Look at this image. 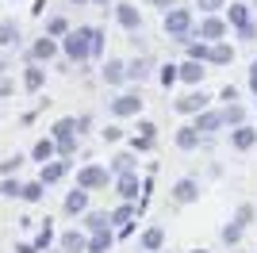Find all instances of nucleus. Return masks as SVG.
Returning <instances> with one entry per match:
<instances>
[{"label":"nucleus","instance_id":"32","mask_svg":"<svg viewBox=\"0 0 257 253\" xmlns=\"http://www.w3.org/2000/svg\"><path fill=\"white\" fill-rule=\"evenodd\" d=\"M242 234H246V226L230 219V222L223 226V242H226V245H238V242H242Z\"/></svg>","mask_w":257,"mask_h":253},{"label":"nucleus","instance_id":"3","mask_svg":"<svg viewBox=\"0 0 257 253\" xmlns=\"http://www.w3.org/2000/svg\"><path fill=\"white\" fill-rule=\"evenodd\" d=\"M58 50H62V42L54 39V35H43V39H35V42H31L27 58H31V62H43V65H50L54 58H58Z\"/></svg>","mask_w":257,"mask_h":253},{"label":"nucleus","instance_id":"47","mask_svg":"<svg viewBox=\"0 0 257 253\" xmlns=\"http://www.w3.org/2000/svg\"><path fill=\"white\" fill-rule=\"evenodd\" d=\"M219 100H226V104H234V100H238V88H234V84H226L223 92H219Z\"/></svg>","mask_w":257,"mask_h":253},{"label":"nucleus","instance_id":"8","mask_svg":"<svg viewBox=\"0 0 257 253\" xmlns=\"http://www.w3.org/2000/svg\"><path fill=\"white\" fill-rule=\"evenodd\" d=\"M65 173H69V158H50V161H43V173H39V180H43V184H58Z\"/></svg>","mask_w":257,"mask_h":253},{"label":"nucleus","instance_id":"19","mask_svg":"<svg viewBox=\"0 0 257 253\" xmlns=\"http://www.w3.org/2000/svg\"><path fill=\"white\" fill-rule=\"evenodd\" d=\"M139 245H142V253H158L161 245H165V230H161V226H146Z\"/></svg>","mask_w":257,"mask_h":253},{"label":"nucleus","instance_id":"46","mask_svg":"<svg viewBox=\"0 0 257 253\" xmlns=\"http://www.w3.org/2000/svg\"><path fill=\"white\" fill-rule=\"evenodd\" d=\"M139 135H146V138H154L158 135V126L150 123V119H139Z\"/></svg>","mask_w":257,"mask_h":253},{"label":"nucleus","instance_id":"30","mask_svg":"<svg viewBox=\"0 0 257 253\" xmlns=\"http://www.w3.org/2000/svg\"><path fill=\"white\" fill-rule=\"evenodd\" d=\"M85 226H88L92 234H96V230H107V226H111V215H104V211H88V215H85Z\"/></svg>","mask_w":257,"mask_h":253},{"label":"nucleus","instance_id":"56","mask_svg":"<svg viewBox=\"0 0 257 253\" xmlns=\"http://www.w3.org/2000/svg\"><path fill=\"white\" fill-rule=\"evenodd\" d=\"M73 4H88V0H73Z\"/></svg>","mask_w":257,"mask_h":253},{"label":"nucleus","instance_id":"24","mask_svg":"<svg viewBox=\"0 0 257 253\" xmlns=\"http://www.w3.org/2000/svg\"><path fill=\"white\" fill-rule=\"evenodd\" d=\"M200 138H204V135L196 131V123L181 126V131H177V146H181V150H196V146H200Z\"/></svg>","mask_w":257,"mask_h":253},{"label":"nucleus","instance_id":"33","mask_svg":"<svg viewBox=\"0 0 257 253\" xmlns=\"http://www.w3.org/2000/svg\"><path fill=\"white\" fill-rule=\"evenodd\" d=\"M223 123H226V126H242V123H246V111H242V104H226Z\"/></svg>","mask_w":257,"mask_h":253},{"label":"nucleus","instance_id":"15","mask_svg":"<svg viewBox=\"0 0 257 253\" xmlns=\"http://www.w3.org/2000/svg\"><path fill=\"white\" fill-rule=\"evenodd\" d=\"M100 77H104V84H123V81H127V62H119V58H107L104 69H100Z\"/></svg>","mask_w":257,"mask_h":253},{"label":"nucleus","instance_id":"51","mask_svg":"<svg viewBox=\"0 0 257 253\" xmlns=\"http://www.w3.org/2000/svg\"><path fill=\"white\" fill-rule=\"evenodd\" d=\"M31 12H35V16H43V12H46V0H35V8H31Z\"/></svg>","mask_w":257,"mask_h":253},{"label":"nucleus","instance_id":"5","mask_svg":"<svg viewBox=\"0 0 257 253\" xmlns=\"http://www.w3.org/2000/svg\"><path fill=\"white\" fill-rule=\"evenodd\" d=\"M139 111H142V100L135 92H123V96L111 100V115L115 119H131V115H139Z\"/></svg>","mask_w":257,"mask_h":253},{"label":"nucleus","instance_id":"28","mask_svg":"<svg viewBox=\"0 0 257 253\" xmlns=\"http://www.w3.org/2000/svg\"><path fill=\"white\" fill-rule=\"evenodd\" d=\"M43 196H46V184H43V180H27V184H23V196H20V200H27V203H39Z\"/></svg>","mask_w":257,"mask_h":253},{"label":"nucleus","instance_id":"42","mask_svg":"<svg viewBox=\"0 0 257 253\" xmlns=\"http://www.w3.org/2000/svg\"><path fill=\"white\" fill-rule=\"evenodd\" d=\"M234 222H242V226H249V222H253V207H249V203H242V207L234 211Z\"/></svg>","mask_w":257,"mask_h":253},{"label":"nucleus","instance_id":"7","mask_svg":"<svg viewBox=\"0 0 257 253\" xmlns=\"http://www.w3.org/2000/svg\"><path fill=\"white\" fill-rule=\"evenodd\" d=\"M115 20H119V27H123V31H131V35L142 31V16H139V8H135V4H115Z\"/></svg>","mask_w":257,"mask_h":253},{"label":"nucleus","instance_id":"38","mask_svg":"<svg viewBox=\"0 0 257 253\" xmlns=\"http://www.w3.org/2000/svg\"><path fill=\"white\" fill-rule=\"evenodd\" d=\"M184 46H188V58H196V62H207V50H211V42H184Z\"/></svg>","mask_w":257,"mask_h":253},{"label":"nucleus","instance_id":"37","mask_svg":"<svg viewBox=\"0 0 257 253\" xmlns=\"http://www.w3.org/2000/svg\"><path fill=\"white\" fill-rule=\"evenodd\" d=\"M50 135H54V138L77 135V119H69V115H65V119H58V123H54V131H50Z\"/></svg>","mask_w":257,"mask_h":253},{"label":"nucleus","instance_id":"36","mask_svg":"<svg viewBox=\"0 0 257 253\" xmlns=\"http://www.w3.org/2000/svg\"><path fill=\"white\" fill-rule=\"evenodd\" d=\"M54 142H58V158H73V154H77V135L54 138Z\"/></svg>","mask_w":257,"mask_h":253},{"label":"nucleus","instance_id":"57","mask_svg":"<svg viewBox=\"0 0 257 253\" xmlns=\"http://www.w3.org/2000/svg\"><path fill=\"white\" fill-rule=\"evenodd\" d=\"M46 253H54V249H46ZM58 253H65V249H58Z\"/></svg>","mask_w":257,"mask_h":253},{"label":"nucleus","instance_id":"14","mask_svg":"<svg viewBox=\"0 0 257 253\" xmlns=\"http://www.w3.org/2000/svg\"><path fill=\"white\" fill-rule=\"evenodd\" d=\"M88 211V188L77 184L73 192H65V215H85Z\"/></svg>","mask_w":257,"mask_h":253},{"label":"nucleus","instance_id":"16","mask_svg":"<svg viewBox=\"0 0 257 253\" xmlns=\"http://www.w3.org/2000/svg\"><path fill=\"white\" fill-rule=\"evenodd\" d=\"M50 158H58V142H54V135H46V138H39L31 146V161L43 165V161H50Z\"/></svg>","mask_w":257,"mask_h":253},{"label":"nucleus","instance_id":"50","mask_svg":"<svg viewBox=\"0 0 257 253\" xmlns=\"http://www.w3.org/2000/svg\"><path fill=\"white\" fill-rule=\"evenodd\" d=\"M16 253H39V249H35V242H31V245H27V242H20V245H16Z\"/></svg>","mask_w":257,"mask_h":253},{"label":"nucleus","instance_id":"48","mask_svg":"<svg viewBox=\"0 0 257 253\" xmlns=\"http://www.w3.org/2000/svg\"><path fill=\"white\" fill-rule=\"evenodd\" d=\"M219 8H223V0H200V12H207V16L219 12Z\"/></svg>","mask_w":257,"mask_h":253},{"label":"nucleus","instance_id":"17","mask_svg":"<svg viewBox=\"0 0 257 253\" xmlns=\"http://www.w3.org/2000/svg\"><path fill=\"white\" fill-rule=\"evenodd\" d=\"M135 219H139V207H135L131 200H123L115 211H111V222H115L119 230H123V226H135Z\"/></svg>","mask_w":257,"mask_h":253},{"label":"nucleus","instance_id":"23","mask_svg":"<svg viewBox=\"0 0 257 253\" xmlns=\"http://www.w3.org/2000/svg\"><path fill=\"white\" fill-rule=\"evenodd\" d=\"M207 62H211V65H230V62H234V50H230L226 42H211V50H207Z\"/></svg>","mask_w":257,"mask_h":253},{"label":"nucleus","instance_id":"54","mask_svg":"<svg viewBox=\"0 0 257 253\" xmlns=\"http://www.w3.org/2000/svg\"><path fill=\"white\" fill-rule=\"evenodd\" d=\"M188 253H207V249H188Z\"/></svg>","mask_w":257,"mask_h":253},{"label":"nucleus","instance_id":"25","mask_svg":"<svg viewBox=\"0 0 257 253\" xmlns=\"http://www.w3.org/2000/svg\"><path fill=\"white\" fill-rule=\"evenodd\" d=\"M226 23H230V27H242V23H249V4L234 0V4H230V12H226Z\"/></svg>","mask_w":257,"mask_h":253},{"label":"nucleus","instance_id":"49","mask_svg":"<svg viewBox=\"0 0 257 253\" xmlns=\"http://www.w3.org/2000/svg\"><path fill=\"white\" fill-rule=\"evenodd\" d=\"M12 92H16V84H12V81H8V77L0 73V96H12Z\"/></svg>","mask_w":257,"mask_h":253},{"label":"nucleus","instance_id":"2","mask_svg":"<svg viewBox=\"0 0 257 253\" xmlns=\"http://www.w3.org/2000/svg\"><path fill=\"white\" fill-rule=\"evenodd\" d=\"M188 31H192V12L188 8H169L165 12V35L188 42Z\"/></svg>","mask_w":257,"mask_h":253},{"label":"nucleus","instance_id":"35","mask_svg":"<svg viewBox=\"0 0 257 253\" xmlns=\"http://www.w3.org/2000/svg\"><path fill=\"white\" fill-rule=\"evenodd\" d=\"M65 31H69V20H65V16H50V20H46V35H54V39H62Z\"/></svg>","mask_w":257,"mask_h":253},{"label":"nucleus","instance_id":"39","mask_svg":"<svg viewBox=\"0 0 257 253\" xmlns=\"http://www.w3.org/2000/svg\"><path fill=\"white\" fill-rule=\"evenodd\" d=\"M23 161H27L23 154H12L8 161H0V177H12V173H20V165H23Z\"/></svg>","mask_w":257,"mask_h":253},{"label":"nucleus","instance_id":"52","mask_svg":"<svg viewBox=\"0 0 257 253\" xmlns=\"http://www.w3.org/2000/svg\"><path fill=\"white\" fill-rule=\"evenodd\" d=\"M146 4H158V8H173V0H146Z\"/></svg>","mask_w":257,"mask_h":253},{"label":"nucleus","instance_id":"44","mask_svg":"<svg viewBox=\"0 0 257 253\" xmlns=\"http://www.w3.org/2000/svg\"><path fill=\"white\" fill-rule=\"evenodd\" d=\"M131 146H135V154H146V150H154V138H146V135H135V142H131Z\"/></svg>","mask_w":257,"mask_h":253},{"label":"nucleus","instance_id":"9","mask_svg":"<svg viewBox=\"0 0 257 253\" xmlns=\"http://www.w3.org/2000/svg\"><path fill=\"white\" fill-rule=\"evenodd\" d=\"M173 200H177V203H196V200H200V180L181 177L177 184H173Z\"/></svg>","mask_w":257,"mask_h":253},{"label":"nucleus","instance_id":"34","mask_svg":"<svg viewBox=\"0 0 257 253\" xmlns=\"http://www.w3.org/2000/svg\"><path fill=\"white\" fill-rule=\"evenodd\" d=\"M111 173H135V154H115V158H111Z\"/></svg>","mask_w":257,"mask_h":253},{"label":"nucleus","instance_id":"26","mask_svg":"<svg viewBox=\"0 0 257 253\" xmlns=\"http://www.w3.org/2000/svg\"><path fill=\"white\" fill-rule=\"evenodd\" d=\"M150 58H135V62L127 65V81H146V77H150Z\"/></svg>","mask_w":257,"mask_h":253},{"label":"nucleus","instance_id":"29","mask_svg":"<svg viewBox=\"0 0 257 253\" xmlns=\"http://www.w3.org/2000/svg\"><path fill=\"white\" fill-rule=\"evenodd\" d=\"M0 196L20 200V196H23V180H20V177H4V180H0Z\"/></svg>","mask_w":257,"mask_h":253},{"label":"nucleus","instance_id":"22","mask_svg":"<svg viewBox=\"0 0 257 253\" xmlns=\"http://www.w3.org/2000/svg\"><path fill=\"white\" fill-rule=\"evenodd\" d=\"M204 73H207L204 62H196V58H188V62L181 65V81L184 84H200V81H204Z\"/></svg>","mask_w":257,"mask_h":253},{"label":"nucleus","instance_id":"4","mask_svg":"<svg viewBox=\"0 0 257 253\" xmlns=\"http://www.w3.org/2000/svg\"><path fill=\"white\" fill-rule=\"evenodd\" d=\"M107 180H111V169L104 165H85L81 173H77V184L88 192H96V188H107Z\"/></svg>","mask_w":257,"mask_h":253},{"label":"nucleus","instance_id":"6","mask_svg":"<svg viewBox=\"0 0 257 253\" xmlns=\"http://www.w3.org/2000/svg\"><path fill=\"white\" fill-rule=\"evenodd\" d=\"M115 192H119V200H139L142 196V184H139V173H119L115 177Z\"/></svg>","mask_w":257,"mask_h":253},{"label":"nucleus","instance_id":"27","mask_svg":"<svg viewBox=\"0 0 257 253\" xmlns=\"http://www.w3.org/2000/svg\"><path fill=\"white\" fill-rule=\"evenodd\" d=\"M50 242H54V222L46 219L43 226H39V234H35V249H39V253H46V249H50Z\"/></svg>","mask_w":257,"mask_h":253},{"label":"nucleus","instance_id":"41","mask_svg":"<svg viewBox=\"0 0 257 253\" xmlns=\"http://www.w3.org/2000/svg\"><path fill=\"white\" fill-rule=\"evenodd\" d=\"M238 39H242V42H253V39H257V23H253V20L242 23V27H238Z\"/></svg>","mask_w":257,"mask_h":253},{"label":"nucleus","instance_id":"40","mask_svg":"<svg viewBox=\"0 0 257 253\" xmlns=\"http://www.w3.org/2000/svg\"><path fill=\"white\" fill-rule=\"evenodd\" d=\"M161 84H165V88H169V84H177L181 81V65H161Z\"/></svg>","mask_w":257,"mask_h":253},{"label":"nucleus","instance_id":"21","mask_svg":"<svg viewBox=\"0 0 257 253\" xmlns=\"http://www.w3.org/2000/svg\"><path fill=\"white\" fill-rule=\"evenodd\" d=\"M58 242H62V249H65V253H85V249H88V238H85L81 230H65Z\"/></svg>","mask_w":257,"mask_h":253},{"label":"nucleus","instance_id":"20","mask_svg":"<svg viewBox=\"0 0 257 253\" xmlns=\"http://www.w3.org/2000/svg\"><path fill=\"white\" fill-rule=\"evenodd\" d=\"M253 142H257V131H253V126H246V123L234 126V135H230V146H234V150H253Z\"/></svg>","mask_w":257,"mask_h":253},{"label":"nucleus","instance_id":"18","mask_svg":"<svg viewBox=\"0 0 257 253\" xmlns=\"http://www.w3.org/2000/svg\"><path fill=\"white\" fill-rule=\"evenodd\" d=\"M111 245H115V234H111V226H107V230H96L92 238H88L85 253H111Z\"/></svg>","mask_w":257,"mask_h":253},{"label":"nucleus","instance_id":"10","mask_svg":"<svg viewBox=\"0 0 257 253\" xmlns=\"http://www.w3.org/2000/svg\"><path fill=\"white\" fill-rule=\"evenodd\" d=\"M211 104V96L200 88V92H188V96H181L177 100V111H184V115H196V111H204V107Z\"/></svg>","mask_w":257,"mask_h":253},{"label":"nucleus","instance_id":"12","mask_svg":"<svg viewBox=\"0 0 257 253\" xmlns=\"http://www.w3.org/2000/svg\"><path fill=\"white\" fill-rule=\"evenodd\" d=\"M219 126H223V111H211V107L196 111V131H200L204 138H207V135H215Z\"/></svg>","mask_w":257,"mask_h":253},{"label":"nucleus","instance_id":"1","mask_svg":"<svg viewBox=\"0 0 257 253\" xmlns=\"http://www.w3.org/2000/svg\"><path fill=\"white\" fill-rule=\"evenodd\" d=\"M62 54L69 58L73 65L88 62L92 58V27H77V31H65L62 35Z\"/></svg>","mask_w":257,"mask_h":253},{"label":"nucleus","instance_id":"53","mask_svg":"<svg viewBox=\"0 0 257 253\" xmlns=\"http://www.w3.org/2000/svg\"><path fill=\"white\" fill-rule=\"evenodd\" d=\"M0 73H8V58H0Z\"/></svg>","mask_w":257,"mask_h":253},{"label":"nucleus","instance_id":"31","mask_svg":"<svg viewBox=\"0 0 257 253\" xmlns=\"http://www.w3.org/2000/svg\"><path fill=\"white\" fill-rule=\"evenodd\" d=\"M16 39H20V27H16V20H4V23H0V50H4V46H12Z\"/></svg>","mask_w":257,"mask_h":253},{"label":"nucleus","instance_id":"11","mask_svg":"<svg viewBox=\"0 0 257 253\" xmlns=\"http://www.w3.org/2000/svg\"><path fill=\"white\" fill-rule=\"evenodd\" d=\"M46 84V65L43 62H27V69H23V88L27 92H39Z\"/></svg>","mask_w":257,"mask_h":253},{"label":"nucleus","instance_id":"55","mask_svg":"<svg viewBox=\"0 0 257 253\" xmlns=\"http://www.w3.org/2000/svg\"><path fill=\"white\" fill-rule=\"evenodd\" d=\"M92 4H107V0H92Z\"/></svg>","mask_w":257,"mask_h":253},{"label":"nucleus","instance_id":"45","mask_svg":"<svg viewBox=\"0 0 257 253\" xmlns=\"http://www.w3.org/2000/svg\"><path fill=\"white\" fill-rule=\"evenodd\" d=\"M100 135H104V142H119V138H123V131H119V126H104Z\"/></svg>","mask_w":257,"mask_h":253},{"label":"nucleus","instance_id":"13","mask_svg":"<svg viewBox=\"0 0 257 253\" xmlns=\"http://www.w3.org/2000/svg\"><path fill=\"white\" fill-rule=\"evenodd\" d=\"M223 35H226V20H219V16H207L200 23V39L204 42H223Z\"/></svg>","mask_w":257,"mask_h":253},{"label":"nucleus","instance_id":"43","mask_svg":"<svg viewBox=\"0 0 257 253\" xmlns=\"http://www.w3.org/2000/svg\"><path fill=\"white\" fill-rule=\"evenodd\" d=\"M100 54H104V31L92 27V58H100Z\"/></svg>","mask_w":257,"mask_h":253}]
</instances>
